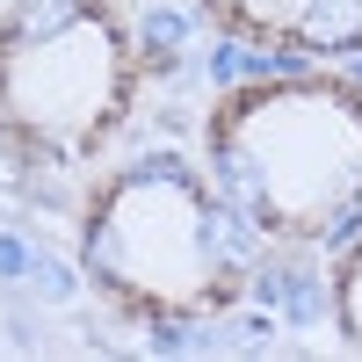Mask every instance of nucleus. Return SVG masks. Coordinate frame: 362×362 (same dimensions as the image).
Masks as SVG:
<instances>
[{"instance_id":"1","label":"nucleus","mask_w":362,"mask_h":362,"mask_svg":"<svg viewBox=\"0 0 362 362\" xmlns=\"http://www.w3.org/2000/svg\"><path fill=\"white\" fill-rule=\"evenodd\" d=\"M247 218L225 203L203 160L131 153L87 181L73 218V261L109 312L138 326H210L247 305L254 283Z\"/></svg>"},{"instance_id":"4","label":"nucleus","mask_w":362,"mask_h":362,"mask_svg":"<svg viewBox=\"0 0 362 362\" xmlns=\"http://www.w3.org/2000/svg\"><path fill=\"white\" fill-rule=\"evenodd\" d=\"M196 15L225 44L290 58V66L362 58V0H196Z\"/></svg>"},{"instance_id":"3","label":"nucleus","mask_w":362,"mask_h":362,"mask_svg":"<svg viewBox=\"0 0 362 362\" xmlns=\"http://www.w3.org/2000/svg\"><path fill=\"white\" fill-rule=\"evenodd\" d=\"M145 51L124 0H8L0 8V145L22 167L73 174L124 138Z\"/></svg>"},{"instance_id":"5","label":"nucleus","mask_w":362,"mask_h":362,"mask_svg":"<svg viewBox=\"0 0 362 362\" xmlns=\"http://www.w3.org/2000/svg\"><path fill=\"white\" fill-rule=\"evenodd\" d=\"M326 319H334V334L362 355V218L326 247Z\"/></svg>"},{"instance_id":"2","label":"nucleus","mask_w":362,"mask_h":362,"mask_svg":"<svg viewBox=\"0 0 362 362\" xmlns=\"http://www.w3.org/2000/svg\"><path fill=\"white\" fill-rule=\"evenodd\" d=\"M196 145L261 247H334L362 218V80L334 66L218 87Z\"/></svg>"}]
</instances>
